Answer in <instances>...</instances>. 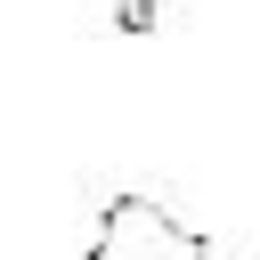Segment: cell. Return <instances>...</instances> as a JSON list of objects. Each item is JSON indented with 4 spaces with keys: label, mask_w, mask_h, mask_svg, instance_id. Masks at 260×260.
<instances>
[{
    "label": "cell",
    "mask_w": 260,
    "mask_h": 260,
    "mask_svg": "<svg viewBox=\"0 0 260 260\" xmlns=\"http://www.w3.org/2000/svg\"><path fill=\"white\" fill-rule=\"evenodd\" d=\"M81 260H211V244L179 211H162L154 195H106L98 236H89Z\"/></svg>",
    "instance_id": "1"
},
{
    "label": "cell",
    "mask_w": 260,
    "mask_h": 260,
    "mask_svg": "<svg viewBox=\"0 0 260 260\" xmlns=\"http://www.w3.org/2000/svg\"><path fill=\"white\" fill-rule=\"evenodd\" d=\"M114 24H122V32H154L162 8H154V0H114Z\"/></svg>",
    "instance_id": "2"
}]
</instances>
